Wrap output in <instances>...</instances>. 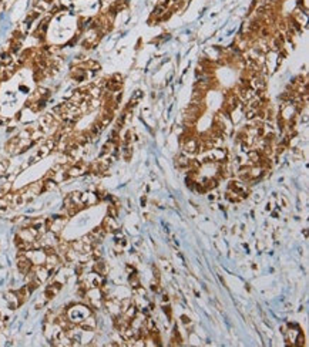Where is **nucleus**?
<instances>
[{
  "instance_id": "nucleus-20",
  "label": "nucleus",
  "mask_w": 309,
  "mask_h": 347,
  "mask_svg": "<svg viewBox=\"0 0 309 347\" xmlns=\"http://www.w3.org/2000/svg\"><path fill=\"white\" fill-rule=\"evenodd\" d=\"M281 331H282V334H285L286 331H288V326H282V329H281Z\"/></svg>"
},
{
  "instance_id": "nucleus-15",
  "label": "nucleus",
  "mask_w": 309,
  "mask_h": 347,
  "mask_svg": "<svg viewBox=\"0 0 309 347\" xmlns=\"http://www.w3.org/2000/svg\"><path fill=\"white\" fill-rule=\"evenodd\" d=\"M117 215H118V210L115 208V205H110V206H108V216L117 218Z\"/></svg>"
},
{
  "instance_id": "nucleus-13",
  "label": "nucleus",
  "mask_w": 309,
  "mask_h": 347,
  "mask_svg": "<svg viewBox=\"0 0 309 347\" xmlns=\"http://www.w3.org/2000/svg\"><path fill=\"white\" fill-rule=\"evenodd\" d=\"M10 186H12V184L10 182H6V184H3L1 185V188H0V198H3L6 194H9V191H10Z\"/></svg>"
},
{
  "instance_id": "nucleus-2",
  "label": "nucleus",
  "mask_w": 309,
  "mask_h": 347,
  "mask_svg": "<svg viewBox=\"0 0 309 347\" xmlns=\"http://www.w3.org/2000/svg\"><path fill=\"white\" fill-rule=\"evenodd\" d=\"M103 229L106 231V233L107 232L114 233L115 231H118V225H117V222H115V218L107 215V218L104 219V222H103Z\"/></svg>"
},
{
  "instance_id": "nucleus-8",
  "label": "nucleus",
  "mask_w": 309,
  "mask_h": 347,
  "mask_svg": "<svg viewBox=\"0 0 309 347\" xmlns=\"http://www.w3.org/2000/svg\"><path fill=\"white\" fill-rule=\"evenodd\" d=\"M225 196H227L228 201H231V202H239V201H242V199H244V196H242V195H239L238 192L232 191V189H228Z\"/></svg>"
},
{
  "instance_id": "nucleus-16",
  "label": "nucleus",
  "mask_w": 309,
  "mask_h": 347,
  "mask_svg": "<svg viewBox=\"0 0 309 347\" xmlns=\"http://www.w3.org/2000/svg\"><path fill=\"white\" fill-rule=\"evenodd\" d=\"M181 319H182V323H184V324H185V326H187V327H188V326H191V320H189V319H188L187 316H182V317H181Z\"/></svg>"
},
{
  "instance_id": "nucleus-11",
  "label": "nucleus",
  "mask_w": 309,
  "mask_h": 347,
  "mask_svg": "<svg viewBox=\"0 0 309 347\" xmlns=\"http://www.w3.org/2000/svg\"><path fill=\"white\" fill-rule=\"evenodd\" d=\"M130 284H131V287H133V289H135V287H138L140 286V280H138L137 273L130 274Z\"/></svg>"
},
{
  "instance_id": "nucleus-23",
  "label": "nucleus",
  "mask_w": 309,
  "mask_h": 347,
  "mask_svg": "<svg viewBox=\"0 0 309 347\" xmlns=\"http://www.w3.org/2000/svg\"><path fill=\"white\" fill-rule=\"evenodd\" d=\"M0 319H1V313H0Z\"/></svg>"
},
{
  "instance_id": "nucleus-22",
  "label": "nucleus",
  "mask_w": 309,
  "mask_h": 347,
  "mask_svg": "<svg viewBox=\"0 0 309 347\" xmlns=\"http://www.w3.org/2000/svg\"><path fill=\"white\" fill-rule=\"evenodd\" d=\"M0 327H1V320H0Z\"/></svg>"
},
{
  "instance_id": "nucleus-5",
  "label": "nucleus",
  "mask_w": 309,
  "mask_h": 347,
  "mask_svg": "<svg viewBox=\"0 0 309 347\" xmlns=\"http://www.w3.org/2000/svg\"><path fill=\"white\" fill-rule=\"evenodd\" d=\"M80 326H81V329L84 331H93L96 329V319H94L93 316H87V317L80 323Z\"/></svg>"
},
{
  "instance_id": "nucleus-4",
  "label": "nucleus",
  "mask_w": 309,
  "mask_h": 347,
  "mask_svg": "<svg viewBox=\"0 0 309 347\" xmlns=\"http://www.w3.org/2000/svg\"><path fill=\"white\" fill-rule=\"evenodd\" d=\"M61 289V283L60 282H54L53 284H50L49 287L46 289V293H44V296H46V300H50V299H53L54 296H56L57 293H58V290Z\"/></svg>"
},
{
  "instance_id": "nucleus-3",
  "label": "nucleus",
  "mask_w": 309,
  "mask_h": 347,
  "mask_svg": "<svg viewBox=\"0 0 309 347\" xmlns=\"http://www.w3.org/2000/svg\"><path fill=\"white\" fill-rule=\"evenodd\" d=\"M34 276H36L41 283H43V282H46V280H47V277L50 276V270L46 266L39 265V266L34 269Z\"/></svg>"
},
{
  "instance_id": "nucleus-6",
  "label": "nucleus",
  "mask_w": 309,
  "mask_h": 347,
  "mask_svg": "<svg viewBox=\"0 0 309 347\" xmlns=\"http://www.w3.org/2000/svg\"><path fill=\"white\" fill-rule=\"evenodd\" d=\"M248 158H249V162H251L252 165H259L261 161H262V158H264V155H262L259 151L252 149V151H249V154H248Z\"/></svg>"
},
{
  "instance_id": "nucleus-14",
  "label": "nucleus",
  "mask_w": 309,
  "mask_h": 347,
  "mask_svg": "<svg viewBox=\"0 0 309 347\" xmlns=\"http://www.w3.org/2000/svg\"><path fill=\"white\" fill-rule=\"evenodd\" d=\"M164 11H165V6H164L163 3H161V4H158V6H157V9H155L154 16H155V17H160V16H161V14L164 13Z\"/></svg>"
},
{
  "instance_id": "nucleus-18",
  "label": "nucleus",
  "mask_w": 309,
  "mask_h": 347,
  "mask_svg": "<svg viewBox=\"0 0 309 347\" xmlns=\"http://www.w3.org/2000/svg\"><path fill=\"white\" fill-rule=\"evenodd\" d=\"M127 272H128V274H133V273H135V270H134V267H131L130 265L127 266Z\"/></svg>"
},
{
  "instance_id": "nucleus-1",
  "label": "nucleus",
  "mask_w": 309,
  "mask_h": 347,
  "mask_svg": "<svg viewBox=\"0 0 309 347\" xmlns=\"http://www.w3.org/2000/svg\"><path fill=\"white\" fill-rule=\"evenodd\" d=\"M32 265L33 263L30 262V259L27 258L24 253L19 255V258H17V267H19V270L23 274L29 273V270H32Z\"/></svg>"
},
{
  "instance_id": "nucleus-7",
  "label": "nucleus",
  "mask_w": 309,
  "mask_h": 347,
  "mask_svg": "<svg viewBox=\"0 0 309 347\" xmlns=\"http://www.w3.org/2000/svg\"><path fill=\"white\" fill-rule=\"evenodd\" d=\"M189 164H191V159L188 158L187 155H179L175 161V165L178 167L179 170H187L189 168Z\"/></svg>"
},
{
  "instance_id": "nucleus-19",
  "label": "nucleus",
  "mask_w": 309,
  "mask_h": 347,
  "mask_svg": "<svg viewBox=\"0 0 309 347\" xmlns=\"http://www.w3.org/2000/svg\"><path fill=\"white\" fill-rule=\"evenodd\" d=\"M281 201H282V206H284V208H286V206H288V201L285 199L284 196H281Z\"/></svg>"
},
{
  "instance_id": "nucleus-9",
  "label": "nucleus",
  "mask_w": 309,
  "mask_h": 347,
  "mask_svg": "<svg viewBox=\"0 0 309 347\" xmlns=\"http://www.w3.org/2000/svg\"><path fill=\"white\" fill-rule=\"evenodd\" d=\"M94 272H97V273H100L101 276H104L106 274V272H107V266H106V263L101 260V259H98L97 262L94 263Z\"/></svg>"
},
{
  "instance_id": "nucleus-10",
  "label": "nucleus",
  "mask_w": 309,
  "mask_h": 347,
  "mask_svg": "<svg viewBox=\"0 0 309 347\" xmlns=\"http://www.w3.org/2000/svg\"><path fill=\"white\" fill-rule=\"evenodd\" d=\"M56 186H57V182L54 179H46V181L43 182L41 191H50V189H54Z\"/></svg>"
},
{
  "instance_id": "nucleus-12",
  "label": "nucleus",
  "mask_w": 309,
  "mask_h": 347,
  "mask_svg": "<svg viewBox=\"0 0 309 347\" xmlns=\"http://www.w3.org/2000/svg\"><path fill=\"white\" fill-rule=\"evenodd\" d=\"M12 56L9 54V53H3L1 56H0V64H10L12 63Z\"/></svg>"
},
{
  "instance_id": "nucleus-21",
  "label": "nucleus",
  "mask_w": 309,
  "mask_h": 347,
  "mask_svg": "<svg viewBox=\"0 0 309 347\" xmlns=\"http://www.w3.org/2000/svg\"><path fill=\"white\" fill-rule=\"evenodd\" d=\"M163 300H164V302H168V296H167V295H164V297H163Z\"/></svg>"
},
{
  "instance_id": "nucleus-17",
  "label": "nucleus",
  "mask_w": 309,
  "mask_h": 347,
  "mask_svg": "<svg viewBox=\"0 0 309 347\" xmlns=\"http://www.w3.org/2000/svg\"><path fill=\"white\" fill-rule=\"evenodd\" d=\"M164 312L167 313L168 319H171V309H170V306H165V307H164Z\"/></svg>"
}]
</instances>
